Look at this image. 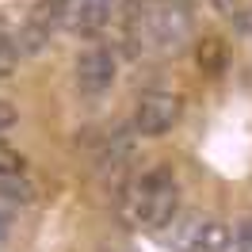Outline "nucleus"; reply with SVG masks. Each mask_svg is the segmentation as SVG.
I'll use <instances>...</instances> for the list:
<instances>
[{
    "instance_id": "1",
    "label": "nucleus",
    "mask_w": 252,
    "mask_h": 252,
    "mask_svg": "<svg viewBox=\"0 0 252 252\" xmlns=\"http://www.w3.org/2000/svg\"><path fill=\"white\" fill-rule=\"evenodd\" d=\"M123 218L138 229H164L180 218V188L168 164H153L126 184Z\"/></svg>"
},
{
    "instance_id": "2",
    "label": "nucleus",
    "mask_w": 252,
    "mask_h": 252,
    "mask_svg": "<svg viewBox=\"0 0 252 252\" xmlns=\"http://www.w3.org/2000/svg\"><path fill=\"white\" fill-rule=\"evenodd\" d=\"M126 34L142 54H176L191 34V16L180 0H142L130 4Z\"/></svg>"
},
{
    "instance_id": "3",
    "label": "nucleus",
    "mask_w": 252,
    "mask_h": 252,
    "mask_svg": "<svg viewBox=\"0 0 252 252\" xmlns=\"http://www.w3.org/2000/svg\"><path fill=\"white\" fill-rule=\"evenodd\" d=\"M172 225V245L180 252H229V245H233L229 225L210 214H184Z\"/></svg>"
},
{
    "instance_id": "4",
    "label": "nucleus",
    "mask_w": 252,
    "mask_h": 252,
    "mask_svg": "<svg viewBox=\"0 0 252 252\" xmlns=\"http://www.w3.org/2000/svg\"><path fill=\"white\" fill-rule=\"evenodd\" d=\"M180 111H184V99L176 92H164V88H149V92L138 95V107H134V130L142 138H160L168 134L176 123H180Z\"/></svg>"
},
{
    "instance_id": "5",
    "label": "nucleus",
    "mask_w": 252,
    "mask_h": 252,
    "mask_svg": "<svg viewBox=\"0 0 252 252\" xmlns=\"http://www.w3.org/2000/svg\"><path fill=\"white\" fill-rule=\"evenodd\" d=\"M115 84V54L107 46H88L77 58V88L84 95H99Z\"/></svg>"
},
{
    "instance_id": "6",
    "label": "nucleus",
    "mask_w": 252,
    "mask_h": 252,
    "mask_svg": "<svg viewBox=\"0 0 252 252\" xmlns=\"http://www.w3.org/2000/svg\"><path fill=\"white\" fill-rule=\"evenodd\" d=\"M123 0H73L69 8V27L77 34H99L107 27L111 12L119 8Z\"/></svg>"
},
{
    "instance_id": "7",
    "label": "nucleus",
    "mask_w": 252,
    "mask_h": 252,
    "mask_svg": "<svg viewBox=\"0 0 252 252\" xmlns=\"http://www.w3.org/2000/svg\"><path fill=\"white\" fill-rule=\"evenodd\" d=\"M195 62H199L203 73L218 77L221 69H225V42H221V38H203V42L195 46Z\"/></svg>"
},
{
    "instance_id": "8",
    "label": "nucleus",
    "mask_w": 252,
    "mask_h": 252,
    "mask_svg": "<svg viewBox=\"0 0 252 252\" xmlns=\"http://www.w3.org/2000/svg\"><path fill=\"white\" fill-rule=\"evenodd\" d=\"M34 184L27 180V176H4L0 180V203H19V206H27L34 203Z\"/></svg>"
},
{
    "instance_id": "9",
    "label": "nucleus",
    "mask_w": 252,
    "mask_h": 252,
    "mask_svg": "<svg viewBox=\"0 0 252 252\" xmlns=\"http://www.w3.org/2000/svg\"><path fill=\"white\" fill-rule=\"evenodd\" d=\"M23 58L19 54V42H16V34H4V27H0V80L8 77L12 69H16V62Z\"/></svg>"
},
{
    "instance_id": "10",
    "label": "nucleus",
    "mask_w": 252,
    "mask_h": 252,
    "mask_svg": "<svg viewBox=\"0 0 252 252\" xmlns=\"http://www.w3.org/2000/svg\"><path fill=\"white\" fill-rule=\"evenodd\" d=\"M23 168H27L23 153L8 149V145H0V180H4V176H23Z\"/></svg>"
},
{
    "instance_id": "11",
    "label": "nucleus",
    "mask_w": 252,
    "mask_h": 252,
    "mask_svg": "<svg viewBox=\"0 0 252 252\" xmlns=\"http://www.w3.org/2000/svg\"><path fill=\"white\" fill-rule=\"evenodd\" d=\"M12 126H16V107L0 99V134H4V130H12Z\"/></svg>"
},
{
    "instance_id": "12",
    "label": "nucleus",
    "mask_w": 252,
    "mask_h": 252,
    "mask_svg": "<svg viewBox=\"0 0 252 252\" xmlns=\"http://www.w3.org/2000/svg\"><path fill=\"white\" fill-rule=\"evenodd\" d=\"M8 233H12V210H4V206H0V241H4Z\"/></svg>"
}]
</instances>
